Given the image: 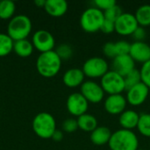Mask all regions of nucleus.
Listing matches in <instances>:
<instances>
[{"label":"nucleus","instance_id":"nucleus-27","mask_svg":"<svg viewBox=\"0 0 150 150\" xmlns=\"http://www.w3.org/2000/svg\"><path fill=\"white\" fill-rule=\"evenodd\" d=\"M54 51L62 61H66L70 59L73 54V49L68 44H61L56 47Z\"/></svg>","mask_w":150,"mask_h":150},{"label":"nucleus","instance_id":"nucleus-28","mask_svg":"<svg viewBox=\"0 0 150 150\" xmlns=\"http://www.w3.org/2000/svg\"><path fill=\"white\" fill-rule=\"evenodd\" d=\"M122 13H123V11H122L120 6L116 4L114 6H112L109 10L104 11V16H105V19L110 20V21H112V22L115 23V21L120 17V15Z\"/></svg>","mask_w":150,"mask_h":150},{"label":"nucleus","instance_id":"nucleus-22","mask_svg":"<svg viewBox=\"0 0 150 150\" xmlns=\"http://www.w3.org/2000/svg\"><path fill=\"white\" fill-rule=\"evenodd\" d=\"M134 16L140 26L150 25V4H142L138 7Z\"/></svg>","mask_w":150,"mask_h":150},{"label":"nucleus","instance_id":"nucleus-2","mask_svg":"<svg viewBox=\"0 0 150 150\" xmlns=\"http://www.w3.org/2000/svg\"><path fill=\"white\" fill-rule=\"evenodd\" d=\"M108 145L111 150H137L139 141L132 130L121 128L112 133Z\"/></svg>","mask_w":150,"mask_h":150},{"label":"nucleus","instance_id":"nucleus-33","mask_svg":"<svg viewBox=\"0 0 150 150\" xmlns=\"http://www.w3.org/2000/svg\"><path fill=\"white\" fill-rule=\"evenodd\" d=\"M103 54L110 59H114L117 56L115 51V43L106 42L103 46Z\"/></svg>","mask_w":150,"mask_h":150},{"label":"nucleus","instance_id":"nucleus-17","mask_svg":"<svg viewBox=\"0 0 150 150\" xmlns=\"http://www.w3.org/2000/svg\"><path fill=\"white\" fill-rule=\"evenodd\" d=\"M69 5L65 0H46L45 11L51 17L59 18L63 16L68 11Z\"/></svg>","mask_w":150,"mask_h":150},{"label":"nucleus","instance_id":"nucleus-8","mask_svg":"<svg viewBox=\"0 0 150 150\" xmlns=\"http://www.w3.org/2000/svg\"><path fill=\"white\" fill-rule=\"evenodd\" d=\"M33 47L40 54L53 51L55 46V40L53 34L47 30H38L32 38Z\"/></svg>","mask_w":150,"mask_h":150},{"label":"nucleus","instance_id":"nucleus-7","mask_svg":"<svg viewBox=\"0 0 150 150\" xmlns=\"http://www.w3.org/2000/svg\"><path fill=\"white\" fill-rule=\"evenodd\" d=\"M82 70L84 76L89 78H101L109 71V65L104 58L94 56L84 62Z\"/></svg>","mask_w":150,"mask_h":150},{"label":"nucleus","instance_id":"nucleus-34","mask_svg":"<svg viewBox=\"0 0 150 150\" xmlns=\"http://www.w3.org/2000/svg\"><path fill=\"white\" fill-rule=\"evenodd\" d=\"M100 31L104 33H112V32L115 31V23L112 22V21H110V20H107L105 18V21L101 26V29Z\"/></svg>","mask_w":150,"mask_h":150},{"label":"nucleus","instance_id":"nucleus-23","mask_svg":"<svg viewBox=\"0 0 150 150\" xmlns=\"http://www.w3.org/2000/svg\"><path fill=\"white\" fill-rule=\"evenodd\" d=\"M16 11V4L11 0L0 1V18L3 20L11 19L14 17Z\"/></svg>","mask_w":150,"mask_h":150},{"label":"nucleus","instance_id":"nucleus-9","mask_svg":"<svg viewBox=\"0 0 150 150\" xmlns=\"http://www.w3.org/2000/svg\"><path fill=\"white\" fill-rule=\"evenodd\" d=\"M80 93L85 98L89 103L98 104L105 97V91L101 85L92 80L84 81L80 86Z\"/></svg>","mask_w":150,"mask_h":150},{"label":"nucleus","instance_id":"nucleus-32","mask_svg":"<svg viewBox=\"0 0 150 150\" xmlns=\"http://www.w3.org/2000/svg\"><path fill=\"white\" fill-rule=\"evenodd\" d=\"M93 4L96 8L99 9L104 12L112 8V6H114L117 3L114 0H95Z\"/></svg>","mask_w":150,"mask_h":150},{"label":"nucleus","instance_id":"nucleus-11","mask_svg":"<svg viewBox=\"0 0 150 150\" xmlns=\"http://www.w3.org/2000/svg\"><path fill=\"white\" fill-rule=\"evenodd\" d=\"M139 26L134 14L129 12H123L115 21V32L123 36L132 35Z\"/></svg>","mask_w":150,"mask_h":150},{"label":"nucleus","instance_id":"nucleus-30","mask_svg":"<svg viewBox=\"0 0 150 150\" xmlns=\"http://www.w3.org/2000/svg\"><path fill=\"white\" fill-rule=\"evenodd\" d=\"M140 72L142 76V82L150 89V60L142 64Z\"/></svg>","mask_w":150,"mask_h":150},{"label":"nucleus","instance_id":"nucleus-19","mask_svg":"<svg viewBox=\"0 0 150 150\" xmlns=\"http://www.w3.org/2000/svg\"><path fill=\"white\" fill-rule=\"evenodd\" d=\"M112 136L111 130L104 126L98 127L94 131L91 133V142L97 146H103L108 144Z\"/></svg>","mask_w":150,"mask_h":150},{"label":"nucleus","instance_id":"nucleus-31","mask_svg":"<svg viewBox=\"0 0 150 150\" xmlns=\"http://www.w3.org/2000/svg\"><path fill=\"white\" fill-rule=\"evenodd\" d=\"M77 129H78V124L76 119L69 118V119L65 120L62 123V130L65 133H68V134L74 133Z\"/></svg>","mask_w":150,"mask_h":150},{"label":"nucleus","instance_id":"nucleus-21","mask_svg":"<svg viewBox=\"0 0 150 150\" xmlns=\"http://www.w3.org/2000/svg\"><path fill=\"white\" fill-rule=\"evenodd\" d=\"M76 120L78 124V128H80L81 130L84 132L91 133L98 127L96 117L89 113H85V114L79 116L76 119Z\"/></svg>","mask_w":150,"mask_h":150},{"label":"nucleus","instance_id":"nucleus-37","mask_svg":"<svg viewBox=\"0 0 150 150\" xmlns=\"http://www.w3.org/2000/svg\"><path fill=\"white\" fill-rule=\"evenodd\" d=\"M34 4L38 8H44V6L46 4V0H35L34 1Z\"/></svg>","mask_w":150,"mask_h":150},{"label":"nucleus","instance_id":"nucleus-15","mask_svg":"<svg viewBox=\"0 0 150 150\" xmlns=\"http://www.w3.org/2000/svg\"><path fill=\"white\" fill-rule=\"evenodd\" d=\"M129 55L134 62L143 64L150 60V46L144 41H134L131 44Z\"/></svg>","mask_w":150,"mask_h":150},{"label":"nucleus","instance_id":"nucleus-14","mask_svg":"<svg viewBox=\"0 0 150 150\" xmlns=\"http://www.w3.org/2000/svg\"><path fill=\"white\" fill-rule=\"evenodd\" d=\"M112 67L113 71L124 77L135 69V62L129 54L117 55L112 59Z\"/></svg>","mask_w":150,"mask_h":150},{"label":"nucleus","instance_id":"nucleus-6","mask_svg":"<svg viewBox=\"0 0 150 150\" xmlns=\"http://www.w3.org/2000/svg\"><path fill=\"white\" fill-rule=\"evenodd\" d=\"M100 85L105 93L108 95L122 94V92L126 91L124 77L112 69L109 70L101 77Z\"/></svg>","mask_w":150,"mask_h":150},{"label":"nucleus","instance_id":"nucleus-4","mask_svg":"<svg viewBox=\"0 0 150 150\" xmlns=\"http://www.w3.org/2000/svg\"><path fill=\"white\" fill-rule=\"evenodd\" d=\"M32 127L34 134L40 138L51 139L56 131V122L52 114L42 112L33 118Z\"/></svg>","mask_w":150,"mask_h":150},{"label":"nucleus","instance_id":"nucleus-35","mask_svg":"<svg viewBox=\"0 0 150 150\" xmlns=\"http://www.w3.org/2000/svg\"><path fill=\"white\" fill-rule=\"evenodd\" d=\"M133 38L135 41H143V40L146 38V30L142 26H139L132 34Z\"/></svg>","mask_w":150,"mask_h":150},{"label":"nucleus","instance_id":"nucleus-26","mask_svg":"<svg viewBox=\"0 0 150 150\" xmlns=\"http://www.w3.org/2000/svg\"><path fill=\"white\" fill-rule=\"evenodd\" d=\"M124 82H125V87L126 91L131 89L132 87L135 86L136 84L142 83V76L140 69H134L133 71H131L129 74H127L126 76H124Z\"/></svg>","mask_w":150,"mask_h":150},{"label":"nucleus","instance_id":"nucleus-25","mask_svg":"<svg viewBox=\"0 0 150 150\" xmlns=\"http://www.w3.org/2000/svg\"><path fill=\"white\" fill-rule=\"evenodd\" d=\"M137 129L142 135L150 138V113H142L140 115Z\"/></svg>","mask_w":150,"mask_h":150},{"label":"nucleus","instance_id":"nucleus-1","mask_svg":"<svg viewBox=\"0 0 150 150\" xmlns=\"http://www.w3.org/2000/svg\"><path fill=\"white\" fill-rule=\"evenodd\" d=\"M62 60L54 50L40 54L36 61L38 73L46 78L55 76L62 68Z\"/></svg>","mask_w":150,"mask_h":150},{"label":"nucleus","instance_id":"nucleus-24","mask_svg":"<svg viewBox=\"0 0 150 150\" xmlns=\"http://www.w3.org/2000/svg\"><path fill=\"white\" fill-rule=\"evenodd\" d=\"M14 41L7 34L0 33V57H4L13 51Z\"/></svg>","mask_w":150,"mask_h":150},{"label":"nucleus","instance_id":"nucleus-16","mask_svg":"<svg viewBox=\"0 0 150 150\" xmlns=\"http://www.w3.org/2000/svg\"><path fill=\"white\" fill-rule=\"evenodd\" d=\"M84 77L85 76L82 69L72 68L64 73L62 76V82L69 88H76L83 83Z\"/></svg>","mask_w":150,"mask_h":150},{"label":"nucleus","instance_id":"nucleus-5","mask_svg":"<svg viewBox=\"0 0 150 150\" xmlns=\"http://www.w3.org/2000/svg\"><path fill=\"white\" fill-rule=\"evenodd\" d=\"M104 21V12L96 7L87 8L80 17V25L82 29L90 33L100 31Z\"/></svg>","mask_w":150,"mask_h":150},{"label":"nucleus","instance_id":"nucleus-20","mask_svg":"<svg viewBox=\"0 0 150 150\" xmlns=\"http://www.w3.org/2000/svg\"><path fill=\"white\" fill-rule=\"evenodd\" d=\"M33 49L34 47H33L32 41L28 40L27 39L14 41L13 51L19 57H22V58L29 57L33 54Z\"/></svg>","mask_w":150,"mask_h":150},{"label":"nucleus","instance_id":"nucleus-18","mask_svg":"<svg viewBox=\"0 0 150 150\" xmlns=\"http://www.w3.org/2000/svg\"><path fill=\"white\" fill-rule=\"evenodd\" d=\"M140 119V114H138L134 110H125L119 119L120 125L123 129L133 130L137 127Z\"/></svg>","mask_w":150,"mask_h":150},{"label":"nucleus","instance_id":"nucleus-10","mask_svg":"<svg viewBox=\"0 0 150 150\" xmlns=\"http://www.w3.org/2000/svg\"><path fill=\"white\" fill-rule=\"evenodd\" d=\"M66 107L68 112L72 116L78 118L79 116L87 113L89 102L80 92H74L68 97Z\"/></svg>","mask_w":150,"mask_h":150},{"label":"nucleus","instance_id":"nucleus-36","mask_svg":"<svg viewBox=\"0 0 150 150\" xmlns=\"http://www.w3.org/2000/svg\"><path fill=\"white\" fill-rule=\"evenodd\" d=\"M51 139H53V141H54L56 142H59L62 141V139H63V133L61 130H57L56 129V131L54 133V134H53Z\"/></svg>","mask_w":150,"mask_h":150},{"label":"nucleus","instance_id":"nucleus-13","mask_svg":"<svg viewBox=\"0 0 150 150\" xmlns=\"http://www.w3.org/2000/svg\"><path fill=\"white\" fill-rule=\"evenodd\" d=\"M127 105V98L122 94L108 95L104 102L105 110L111 115H120L126 110Z\"/></svg>","mask_w":150,"mask_h":150},{"label":"nucleus","instance_id":"nucleus-29","mask_svg":"<svg viewBox=\"0 0 150 150\" xmlns=\"http://www.w3.org/2000/svg\"><path fill=\"white\" fill-rule=\"evenodd\" d=\"M131 44L127 40H119L115 42V51L117 55L129 54Z\"/></svg>","mask_w":150,"mask_h":150},{"label":"nucleus","instance_id":"nucleus-12","mask_svg":"<svg viewBox=\"0 0 150 150\" xmlns=\"http://www.w3.org/2000/svg\"><path fill=\"white\" fill-rule=\"evenodd\" d=\"M149 88L142 82L127 91V101L133 106L142 105L149 95Z\"/></svg>","mask_w":150,"mask_h":150},{"label":"nucleus","instance_id":"nucleus-3","mask_svg":"<svg viewBox=\"0 0 150 150\" xmlns=\"http://www.w3.org/2000/svg\"><path fill=\"white\" fill-rule=\"evenodd\" d=\"M32 27V21L26 15H16L8 23L7 34L13 41L25 40L30 35Z\"/></svg>","mask_w":150,"mask_h":150},{"label":"nucleus","instance_id":"nucleus-38","mask_svg":"<svg viewBox=\"0 0 150 150\" xmlns=\"http://www.w3.org/2000/svg\"><path fill=\"white\" fill-rule=\"evenodd\" d=\"M137 150H145V149H138Z\"/></svg>","mask_w":150,"mask_h":150}]
</instances>
